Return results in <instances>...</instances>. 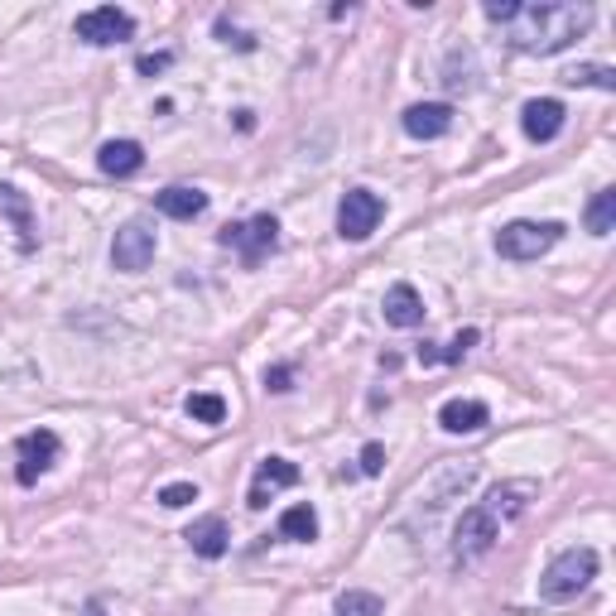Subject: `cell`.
Returning <instances> with one entry per match:
<instances>
[{"mask_svg": "<svg viewBox=\"0 0 616 616\" xmlns=\"http://www.w3.org/2000/svg\"><path fill=\"white\" fill-rule=\"evenodd\" d=\"M481 10H487L491 24H501L511 48H521V54H559V48H569L593 30V5H573V0H559V5L487 0Z\"/></svg>", "mask_w": 616, "mask_h": 616, "instance_id": "6da1fadb", "label": "cell"}, {"mask_svg": "<svg viewBox=\"0 0 616 616\" xmlns=\"http://www.w3.org/2000/svg\"><path fill=\"white\" fill-rule=\"evenodd\" d=\"M593 578H597V554L593 549H588V545L563 549L559 559L539 573V597H545V602H569V597L583 593Z\"/></svg>", "mask_w": 616, "mask_h": 616, "instance_id": "7a4b0ae2", "label": "cell"}, {"mask_svg": "<svg viewBox=\"0 0 616 616\" xmlns=\"http://www.w3.org/2000/svg\"><path fill=\"white\" fill-rule=\"evenodd\" d=\"M563 222H505L497 232V251L505 260H539L545 251L559 246Z\"/></svg>", "mask_w": 616, "mask_h": 616, "instance_id": "3957f363", "label": "cell"}, {"mask_svg": "<svg viewBox=\"0 0 616 616\" xmlns=\"http://www.w3.org/2000/svg\"><path fill=\"white\" fill-rule=\"evenodd\" d=\"M222 246L236 251L241 265H260L275 246H280V222H275L270 212L251 217V222H236V226H226L222 232Z\"/></svg>", "mask_w": 616, "mask_h": 616, "instance_id": "277c9868", "label": "cell"}, {"mask_svg": "<svg viewBox=\"0 0 616 616\" xmlns=\"http://www.w3.org/2000/svg\"><path fill=\"white\" fill-rule=\"evenodd\" d=\"M72 30H78L82 44L112 48V44H126L130 34H136V15H130V10H120V5H96V10H88V15H78Z\"/></svg>", "mask_w": 616, "mask_h": 616, "instance_id": "5b68a950", "label": "cell"}, {"mask_svg": "<svg viewBox=\"0 0 616 616\" xmlns=\"http://www.w3.org/2000/svg\"><path fill=\"white\" fill-rule=\"evenodd\" d=\"M381 217H385V202L376 198V193L352 188V193H342V202H337V232H342V241H367L381 226Z\"/></svg>", "mask_w": 616, "mask_h": 616, "instance_id": "8992f818", "label": "cell"}, {"mask_svg": "<svg viewBox=\"0 0 616 616\" xmlns=\"http://www.w3.org/2000/svg\"><path fill=\"white\" fill-rule=\"evenodd\" d=\"M154 246H160L154 226L144 222V217H136V222H126L116 232V241H112V265H116V270H126V275H136V270H144V265L154 260Z\"/></svg>", "mask_w": 616, "mask_h": 616, "instance_id": "52a82bcc", "label": "cell"}, {"mask_svg": "<svg viewBox=\"0 0 616 616\" xmlns=\"http://www.w3.org/2000/svg\"><path fill=\"white\" fill-rule=\"evenodd\" d=\"M501 539V525L491 521L481 505H467L463 511V521H457V535H453V559L457 563H473V559H481L491 545Z\"/></svg>", "mask_w": 616, "mask_h": 616, "instance_id": "ba28073f", "label": "cell"}, {"mask_svg": "<svg viewBox=\"0 0 616 616\" xmlns=\"http://www.w3.org/2000/svg\"><path fill=\"white\" fill-rule=\"evenodd\" d=\"M15 453H20V467H15V481L20 487H34L48 467L58 463V453H63V443H58V433L54 429H34V433H24V439L15 443Z\"/></svg>", "mask_w": 616, "mask_h": 616, "instance_id": "9c48e42d", "label": "cell"}, {"mask_svg": "<svg viewBox=\"0 0 616 616\" xmlns=\"http://www.w3.org/2000/svg\"><path fill=\"white\" fill-rule=\"evenodd\" d=\"M535 497H539L535 481H501V487H491L487 501H477V505H481V511H487L497 525H505V521H515V515H525Z\"/></svg>", "mask_w": 616, "mask_h": 616, "instance_id": "30bf717a", "label": "cell"}, {"mask_svg": "<svg viewBox=\"0 0 616 616\" xmlns=\"http://www.w3.org/2000/svg\"><path fill=\"white\" fill-rule=\"evenodd\" d=\"M400 126H405V136H415V140H439L453 130V106L449 102H419L400 116Z\"/></svg>", "mask_w": 616, "mask_h": 616, "instance_id": "8fae6325", "label": "cell"}, {"mask_svg": "<svg viewBox=\"0 0 616 616\" xmlns=\"http://www.w3.org/2000/svg\"><path fill=\"white\" fill-rule=\"evenodd\" d=\"M521 126H525V136L535 144H549L563 130V102H554V96H535V102H525Z\"/></svg>", "mask_w": 616, "mask_h": 616, "instance_id": "7c38bea8", "label": "cell"}, {"mask_svg": "<svg viewBox=\"0 0 616 616\" xmlns=\"http://www.w3.org/2000/svg\"><path fill=\"white\" fill-rule=\"evenodd\" d=\"M294 481H299V467L289 463V457H265V463L256 467V481H251V505L260 511V505H270L275 491L294 487Z\"/></svg>", "mask_w": 616, "mask_h": 616, "instance_id": "4fadbf2b", "label": "cell"}, {"mask_svg": "<svg viewBox=\"0 0 616 616\" xmlns=\"http://www.w3.org/2000/svg\"><path fill=\"white\" fill-rule=\"evenodd\" d=\"M381 309H385V323H395V328H419L425 323V299H419L415 284H391Z\"/></svg>", "mask_w": 616, "mask_h": 616, "instance_id": "5bb4252c", "label": "cell"}, {"mask_svg": "<svg viewBox=\"0 0 616 616\" xmlns=\"http://www.w3.org/2000/svg\"><path fill=\"white\" fill-rule=\"evenodd\" d=\"M96 164H102V174H112V178H130L144 168V150H140V140H106L102 154H96Z\"/></svg>", "mask_w": 616, "mask_h": 616, "instance_id": "9a60e30c", "label": "cell"}, {"mask_svg": "<svg viewBox=\"0 0 616 616\" xmlns=\"http://www.w3.org/2000/svg\"><path fill=\"white\" fill-rule=\"evenodd\" d=\"M154 208H160L164 217H174V222H193V217L208 212V193L202 188H164L160 198H154Z\"/></svg>", "mask_w": 616, "mask_h": 616, "instance_id": "2e32d148", "label": "cell"}, {"mask_svg": "<svg viewBox=\"0 0 616 616\" xmlns=\"http://www.w3.org/2000/svg\"><path fill=\"white\" fill-rule=\"evenodd\" d=\"M184 539L193 545V554H202V559H222V554H226V539H232V535H226V521H222V515H202V521L188 525Z\"/></svg>", "mask_w": 616, "mask_h": 616, "instance_id": "e0dca14e", "label": "cell"}, {"mask_svg": "<svg viewBox=\"0 0 616 616\" xmlns=\"http://www.w3.org/2000/svg\"><path fill=\"white\" fill-rule=\"evenodd\" d=\"M439 425L449 433H477V429L491 425V409L481 400H449L439 409Z\"/></svg>", "mask_w": 616, "mask_h": 616, "instance_id": "ac0fdd59", "label": "cell"}, {"mask_svg": "<svg viewBox=\"0 0 616 616\" xmlns=\"http://www.w3.org/2000/svg\"><path fill=\"white\" fill-rule=\"evenodd\" d=\"M0 208H5V212H10V222H15L20 251H34V208H30V198H24L20 188L0 184Z\"/></svg>", "mask_w": 616, "mask_h": 616, "instance_id": "d6986e66", "label": "cell"}, {"mask_svg": "<svg viewBox=\"0 0 616 616\" xmlns=\"http://www.w3.org/2000/svg\"><path fill=\"white\" fill-rule=\"evenodd\" d=\"M280 535L284 539H318V511L313 505H289V511L280 515Z\"/></svg>", "mask_w": 616, "mask_h": 616, "instance_id": "ffe728a7", "label": "cell"}, {"mask_svg": "<svg viewBox=\"0 0 616 616\" xmlns=\"http://www.w3.org/2000/svg\"><path fill=\"white\" fill-rule=\"evenodd\" d=\"M184 409H188L193 425H222L226 419V400L222 395H212V391H193L184 400Z\"/></svg>", "mask_w": 616, "mask_h": 616, "instance_id": "44dd1931", "label": "cell"}, {"mask_svg": "<svg viewBox=\"0 0 616 616\" xmlns=\"http://www.w3.org/2000/svg\"><path fill=\"white\" fill-rule=\"evenodd\" d=\"M477 337H481L477 328H463V333H457L449 347H443V352H439V347H433V342H425V347H419V361H425V367H439V361H463V352H467V347H477Z\"/></svg>", "mask_w": 616, "mask_h": 616, "instance_id": "7402d4cb", "label": "cell"}, {"mask_svg": "<svg viewBox=\"0 0 616 616\" xmlns=\"http://www.w3.org/2000/svg\"><path fill=\"white\" fill-rule=\"evenodd\" d=\"M563 82H569V88H607V92H616V68H607V63H578V68L563 72Z\"/></svg>", "mask_w": 616, "mask_h": 616, "instance_id": "603a6c76", "label": "cell"}, {"mask_svg": "<svg viewBox=\"0 0 616 616\" xmlns=\"http://www.w3.org/2000/svg\"><path fill=\"white\" fill-rule=\"evenodd\" d=\"M616 226V188H602L593 202H588V232L593 236H607Z\"/></svg>", "mask_w": 616, "mask_h": 616, "instance_id": "cb8c5ba5", "label": "cell"}, {"mask_svg": "<svg viewBox=\"0 0 616 616\" xmlns=\"http://www.w3.org/2000/svg\"><path fill=\"white\" fill-rule=\"evenodd\" d=\"M333 616H385V602L376 593H361V588H352V593H342L333 602Z\"/></svg>", "mask_w": 616, "mask_h": 616, "instance_id": "d4e9b609", "label": "cell"}, {"mask_svg": "<svg viewBox=\"0 0 616 616\" xmlns=\"http://www.w3.org/2000/svg\"><path fill=\"white\" fill-rule=\"evenodd\" d=\"M188 501H198V487H193V481H168L160 491V505H168V511H184Z\"/></svg>", "mask_w": 616, "mask_h": 616, "instance_id": "484cf974", "label": "cell"}, {"mask_svg": "<svg viewBox=\"0 0 616 616\" xmlns=\"http://www.w3.org/2000/svg\"><path fill=\"white\" fill-rule=\"evenodd\" d=\"M289 385H294V367H289V361H275V367H265V391L284 395Z\"/></svg>", "mask_w": 616, "mask_h": 616, "instance_id": "4316f807", "label": "cell"}, {"mask_svg": "<svg viewBox=\"0 0 616 616\" xmlns=\"http://www.w3.org/2000/svg\"><path fill=\"white\" fill-rule=\"evenodd\" d=\"M381 467H385V449H381V443H367V449H361V473L376 477Z\"/></svg>", "mask_w": 616, "mask_h": 616, "instance_id": "83f0119b", "label": "cell"}, {"mask_svg": "<svg viewBox=\"0 0 616 616\" xmlns=\"http://www.w3.org/2000/svg\"><path fill=\"white\" fill-rule=\"evenodd\" d=\"M168 63H174V54H144L140 63H136V68L144 72V78H160V72H164Z\"/></svg>", "mask_w": 616, "mask_h": 616, "instance_id": "f1b7e54d", "label": "cell"}]
</instances>
